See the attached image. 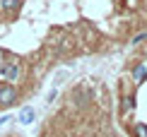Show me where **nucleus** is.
Listing matches in <instances>:
<instances>
[{
	"mask_svg": "<svg viewBox=\"0 0 147 137\" xmlns=\"http://www.w3.org/2000/svg\"><path fill=\"white\" fill-rule=\"evenodd\" d=\"M5 120H10V116H0V125H3Z\"/></svg>",
	"mask_w": 147,
	"mask_h": 137,
	"instance_id": "7",
	"label": "nucleus"
},
{
	"mask_svg": "<svg viewBox=\"0 0 147 137\" xmlns=\"http://www.w3.org/2000/svg\"><path fill=\"white\" fill-rule=\"evenodd\" d=\"M3 75H5V79H7V84H10V82H15V79L20 77V65H17V63H7V65H3Z\"/></svg>",
	"mask_w": 147,
	"mask_h": 137,
	"instance_id": "2",
	"label": "nucleus"
},
{
	"mask_svg": "<svg viewBox=\"0 0 147 137\" xmlns=\"http://www.w3.org/2000/svg\"><path fill=\"white\" fill-rule=\"evenodd\" d=\"M135 132H138V137H147V125H135Z\"/></svg>",
	"mask_w": 147,
	"mask_h": 137,
	"instance_id": "6",
	"label": "nucleus"
},
{
	"mask_svg": "<svg viewBox=\"0 0 147 137\" xmlns=\"http://www.w3.org/2000/svg\"><path fill=\"white\" fill-rule=\"evenodd\" d=\"M133 79H135L138 84H140V82H145V79H147V67H145L142 63L133 67Z\"/></svg>",
	"mask_w": 147,
	"mask_h": 137,
	"instance_id": "4",
	"label": "nucleus"
},
{
	"mask_svg": "<svg viewBox=\"0 0 147 137\" xmlns=\"http://www.w3.org/2000/svg\"><path fill=\"white\" fill-rule=\"evenodd\" d=\"M17 101V89L12 84H3L0 87V106H12Z\"/></svg>",
	"mask_w": 147,
	"mask_h": 137,
	"instance_id": "1",
	"label": "nucleus"
},
{
	"mask_svg": "<svg viewBox=\"0 0 147 137\" xmlns=\"http://www.w3.org/2000/svg\"><path fill=\"white\" fill-rule=\"evenodd\" d=\"M34 108H32V106H24V108L20 111V116H17V120H20V123H24V125H29V123H32L34 120Z\"/></svg>",
	"mask_w": 147,
	"mask_h": 137,
	"instance_id": "3",
	"label": "nucleus"
},
{
	"mask_svg": "<svg viewBox=\"0 0 147 137\" xmlns=\"http://www.w3.org/2000/svg\"><path fill=\"white\" fill-rule=\"evenodd\" d=\"M22 5V0H0V7L3 10H17Z\"/></svg>",
	"mask_w": 147,
	"mask_h": 137,
	"instance_id": "5",
	"label": "nucleus"
}]
</instances>
